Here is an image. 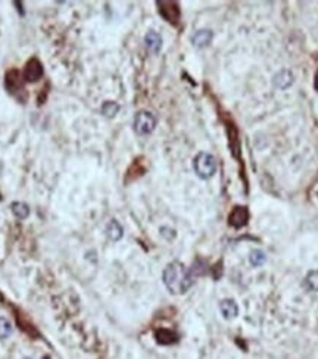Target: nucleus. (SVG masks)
<instances>
[{"label":"nucleus","instance_id":"obj_10","mask_svg":"<svg viewBox=\"0 0 318 359\" xmlns=\"http://www.w3.org/2000/svg\"><path fill=\"white\" fill-rule=\"evenodd\" d=\"M106 236H108L109 240H112V242H118V240H121L122 236H124L122 226H121L116 220H112V221L106 226Z\"/></svg>","mask_w":318,"mask_h":359},{"label":"nucleus","instance_id":"obj_4","mask_svg":"<svg viewBox=\"0 0 318 359\" xmlns=\"http://www.w3.org/2000/svg\"><path fill=\"white\" fill-rule=\"evenodd\" d=\"M159 9V14L162 18L171 24H176L180 20V8L178 3L176 2H156Z\"/></svg>","mask_w":318,"mask_h":359},{"label":"nucleus","instance_id":"obj_15","mask_svg":"<svg viewBox=\"0 0 318 359\" xmlns=\"http://www.w3.org/2000/svg\"><path fill=\"white\" fill-rule=\"evenodd\" d=\"M305 286L311 292H318V271H310L305 277Z\"/></svg>","mask_w":318,"mask_h":359},{"label":"nucleus","instance_id":"obj_14","mask_svg":"<svg viewBox=\"0 0 318 359\" xmlns=\"http://www.w3.org/2000/svg\"><path fill=\"white\" fill-rule=\"evenodd\" d=\"M249 262H250L252 266H262L265 262H266V256H265V254L262 250L255 249V250H252L250 255H249Z\"/></svg>","mask_w":318,"mask_h":359},{"label":"nucleus","instance_id":"obj_18","mask_svg":"<svg viewBox=\"0 0 318 359\" xmlns=\"http://www.w3.org/2000/svg\"><path fill=\"white\" fill-rule=\"evenodd\" d=\"M316 88H317V92H318V74H317V77H316Z\"/></svg>","mask_w":318,"mask_h":359},{"label":"nucleus","instance_id":"obj_12","mask_svg":"<svg viewBox=\"0 0 318 359\" xmlns=\"http://www.w3.org/2000/svg\"><path fill=\"white\" fill-rule=\"evenodd\" d=\"M6 87L8 90L12 93V92H16L18 88H21V80H20V72L16 70H12L6 74Z\"/></svg>","mask_w":318,"mask_h":359},{"label":"nucleus","instance_id":"obj_17","mask_svg":"<svg viewBox=\"0 0 318 359\" xmlns=\"http://www.w3.org/2000/svg\"><path fill=\"white\" fill-rule=\"evenodd\" d=\"M10 334H12V324L6 318L0 316V340L8 338Z\"/></svg>","mask_w":318,"mask_h":359},{"label":"nucleus","instance_id":"obj_19","mask_svg":"<svg viewBox=\"0 0 318 359\" xmlns=\"http://www.w3.org/2000/svg\"><path fill=\"white\" fill-rule=\"evenodd\" d=\"M24 359H31V358H24Z\"/></svg>","mask_w":318,"mask_h":359},{"label":"nucleus","instance_id":"obj_16","mask_svg":"<svg viewBox=\"0 0 318 359\" xmlns=\"http://www.w3.org/2000/svg\"><path fill=\"white\" fill-rule=\"evenodd\" d=\"M120 110V104L115 102H105L102 106V114L108 118H114Z\"/></svg>","mask_w":318,"mask_h":359},{"label":"nucleus","instance_id":"obj_7","mask_svg":"<svg viewBox=\"0 0 318 359\" xmlns=\"http://www.w3.org/2000/svg\"><path fill=\"white\" fill-rule=\"evenodd\" d=\"M212 36L214 34H212L211 30H199L192 36V43H193L194 48H199V49L206 48L211 43Z\"/></svg>","mask_w":318,"mask_h":359},{"label":"nucleus","instance_id":"obj_13","mask_svg":"<svg viewBox=\"0 0 318 359\" xmlns=\"http://www.w3.org/2000/svg\"><path fill=\"white\" fill-rule=\"evenodd\" d=\"M10 210H12V214L18 218V220H26L28 218V215H30V208L24 202H14L12 205H10Z\"/></svg>","mask_w":318,"mask_h":359},{"label":"nucleus","instance_id":"obj_11","mask_svg":"<svg viewBox=\"0 0 318 359\" xmlns=\"http://www.w3.org/2000/svg\"><path fill=\"white\" fill-rule=\"evenodd\" d=\"M292 82H293V76H292L290 71H288V70L280 71V72L274 77V84H276V87H278L280 90L289 88L292 86Z\"/></svg>","mask_w":318,"mask_h":359},{"label":"nucleus","instance_id":"obj_6","mask_svg":"<svg viewBox=\"0 0 318 359\" xmlns=\"http://www.w3.org/2000/svg\"><path fill=\"white\" fill-rule=\"evenodd\" d=\"M249 220V212L244 206H236L230 214V224L233 227H243Z\"/></svg>","mask_w":318,"mask_h":359},{"label":"nucleus","instance_id":"obj_8","mask_svg":"<svg viewBox=\"0 0 318 359\" xmlns=\"http://www.w3.org/2000/svg\"><path fill=\"white\" fill-rule=\"evenodd\" d=\"M220 310H221V314L226 320H233L238 315V304L233 299H224L220 304Z\"/></svg>","mask_w":318,"mask_h":359},{"label":"nucleus","instance_id":"obj_9","mask_svg":"<svg viewBox=\"0 0 318 359\" xmlns=\"http://www.w3.org/2000/svg\"><path fill=\"white\" fill-rule=\"evenodd\" d=\"M144 44L152 53H159L160 48H162V37L156 31H149L144 36Z\"/></svg>","mask_w":318,"mask_h":359},{"label":"nucleus","instance_id":"obj_3","mask_svg":"<svg viewBox=\"0 0 318 359\" xmlns=\"http://www.w3.org/2000/svg\"><path fill=\"white\" fill-rule=\"evenodd\" d=\"M156 127V118L148 112V110H140L134 116V130L140 136H148L150 134Z\"/></svg>","mask_w":318,"mask_h":359},{"label":"nucleus","instance_id":"obj_5","mask_svg":"<svg viewBox=\"0 0 318 359\" xmlns=\"http://www.w3.org/2000/svg\"><path fill=\"white\" fill-rule=\"evenodd\" d=\"M43 74H44V70H43L42 62L36 58L30 59L28 64L26 65V70H24V78H26V82L38 81L40 78L43 77Z\"/></svg>","mask_w":318,"mask_h":359},{"label":"nucleus","instance_id":"obj_1","mask_svg":"<svg viewBox=\"0 0 318 359\" xmlns=\"http://www.w3.org/2000/svg\"><path fill=\"white\" fill-rule=\"evenodd\" d=\"M162 280H164L165 287L170 290V293L183 294L193 284V274L182 262L174 260V262L168 264V266L164 270Z\"/></svg>","mask_w":318,"mask_h":359},{"label":"nucleus","instance_id":"obj_2","mask_svg":"<svg viewBox=\"0 0 318 359\" xmlns=\"http://www.w3.org/2000/svg\"><path fill=\"white\" fill-rule=\"evenodd\" d=\"M193 170H194V172L199 178H211L216 172V160L211 154L200 152V154H196V158L193 160Z\"/></svg>","mask_w":318,"mask_h":359}]
</instances>
